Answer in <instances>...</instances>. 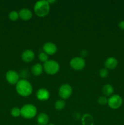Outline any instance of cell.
<instances>
[{
    "label": "cell",
    "instance_id": "cell-7",
    "mask_svg": "<svg viewBox=\"0 0 124 125\" xmlns=\"http://www.w3.org/2000/svg\"><path fill=\"white\" fill-rule=\"evenodd\" d=\"M72 93V87L68 84H64L61 85L60 87L59 88V90H58L60 96L63 100L69 98L71 96Z\"/></svg>",
    "mask_w": 124,
    "mask_h": 125
},
{
    "label": "cell",
    "instance_id": "cell-6",
    "mask_svg": "<svg viewBox=\"0 0 124 125\" xmlns=\"http://www.w3.org/2000/svg\"><path fill=\"white\" fill-rule=\"evenodd\" d=\"M71 67L74 70L79 71L83 69L85 67V61L81 57H74L69 62Z\"/></svg>",
    "mask_w": 124,
    "mask_h": 125
},
{
    "label": "cell",
    "instance_id": "cell-8",
    "mask_svg": "<svg viewBox=\"0 0 124 125\" xmlns=\"http://www.w3.org/2000/svg\"><path fill=\"white\" fill-rule=\"evenodd\" d=\"M6 80L9 84L15 85L18 83L19 79V76L17 72L14 70H10L6 74Z\"/></svg>",
    "mask_w": 124,
    "mask_h": 125
},
{
    "label": "cell",
    "instance_id": "cell-20",
    "mask_svg": "<svg viewBox=\"0 0 124 125\" xmlns=\"http://www.w3.org/2000/svg\"><path fill=\"white\" fill-rule=\"evenodd\" d=\"M11 115L13 117H18L21 115V109H19L18 107H13L11 110Z\"/></svg>",
    "mask_w": 124,
    "mask_h": 125
},
{
    "label": "cell",
    "instance_id": "cell-2",
    "mask_svg": "<svg viewBox=\"0 0 124 125\" xmlns=\"http://www.w3.org/2000/svg\"><path fill=\"white\" fill-rule=\"evenodd\" d=\"M50 11V4L46 0L36 1L34 5V12L39 17H44Z\"/></svg>",
    "mask_w": 124,
    "mask_h": 125
},
{
    "label": "cell",
    "instance_id": "cell-17",
    "mask_svg": "<svg viewBox=\"0 0 124 125\" xmlns=\"http://www.w3.org/2000/svg\"><path fill=\"white\" fill-rule=\"evenodd\" d=\"M104 96H111L114 92V88L111 84H106L103 87L102 89Z\"/></svg>",
    "mask_w": 124,
    "mask_h": 125
},
{
    "label": "cell",
    "instance_id": "cell-27",
    "mask_svg": "<svg viewBox=\"0 0 124 125\" xmlns=\"http://www.w3.org/2000/svg\"></svg>",
    "mask_w": 124,
    "mask_h": 125
},
{
    "label": "cell",
    "instance_id": "cell-22",
    "mask_svg": "<svg viewBox=\"0 0 124 125\" xmlns=\"http://www.w3.org/2000/svg\"><path fill=\"white\" fill-rule=\"evenodd\" d=\"M108 100L106 96H101L98 98V103L100 105H106L108 104Z\"/></svg>",
    "mask_w": 124,
    "mask_h": 125
},
{
    "label": "cell",
    "instance_id": "cell-13",
    "mask_svg": "<svg viewBox=\"0 0 124 125\" xmlns=\"http://www.w3.org/2000/svg\"><path fill=\"white\" fill-rule=\"evenodd\" d=\"M118 65V61L115 57H109L106 59L105 62V66L106 69L114 70Z\"/></svg>",
    "mask_w": 124,
    "mask_h": 125
},
{
    "label": "cell",
    "instance_id": "cell-19",
    "mask_svg": "<svg viewBox=\"0 0 124 125\" xmlns=\"http://www.w3.org/2000/svg\"><path fill=\"white\" fill-rule=\"evenodd\" d=\"M9 19L11 21H17V20L18 19V18L19 17V13L15 10H12L9 13Z\"/></svg>",
    "mask_w": 124,
    "mask_h": 125
},
{
    "label": "cell",
    "instance_id": "cell-16",
    "mask_svg": "<svg viewBox=\"0 0 124 125\" xmlns=\"http://www.w3.org/2000/svg\"><path fill=\"white\" fill-rule=\"evenodd\" d=\"M43 71V66L40 63H35L31 68V72L34 75L38 76L42 74Z\"/></svg>",
    "mask_w": 124,
    "mask_h": 125
},
{
    "label": "cell",
    "instance_id": "cell-26",
    "mask_svg": "<svg viewBox=\"0 0 124 125\" xmlns=\"http://www.w3.org/2000/svg\"><path fill=\"white\" fill-rule=\"evenodd\" d=\"M54 125V124H49V125Z\"/></svg>",
    "mask_w": 124,
    "mask_h": 125
},
{
    "label": "cell",
    "instance_id": "cell-10",
    "mask_svg": "<svg viewBox=\"0 0 124 125\" xmlns=\"http://www.w3.org/2000/svg\"><path fill=\"white\" fill-rule=\"evenodd\" d=\"M36 96L40 101H46L50 97V93L45 88H40L36 93Z\"/></svg>",
    "mask_w": 124,
    "mask_h": 125
},
{
    "label": "cell",
    "instance_id": "cell-3",
    "mask_svg": "<svg viewBox=\"0 0 124 125\" xmlns=\"http://www.w3.org/2000/svg\"><path fill=\"white\" fill-rule=\"evenodd\" d=\"M37 109L32 104H27L21 108V115L26 119H32L36 115Z\"/></svg>",
    "mask_w": 124,
    "mask_h": 125
},
{
    "label": "cell",
    "instance_id": "cell-21",
    "mask_svg": "<svg viewBox=\"0 0 124 125\" xmlns=\"http://www.w3.org/2000/svg\"><path fill=\"white\" fill-rule=\"evenodd\" d=\"M39 59L41 62L45 63L48 61V55L45 53L44 52H41L39 54Z\"/></svg>",
    "mask_w": 124,
    "mask_h": 125
},
{
    "label": "cell",
    "instance_id": "cell-23",
    "mask_svg": "<svg viewBox=\"0 0 124 125\" xmlns=\"http://www.w3.org/2000/svg\"><path fill=\"white\" fill-rule=\"evenodd\" d=\"M108 71L106 68H103V69H101L99 72V75L101 78H106L108 76Z\"/></svg>",
    "mask_w": 124,
    "mask_h": 125
},
{
    "label": "cell",
    "instance_id": "cell-1",
    "mask_svg": "<svg viewBox=\"0 0 124 125\" xmlns=\"http://www.w3.org/2000/svg\"><path fill=\"white\" fill-rule=\"evenodd\" d=\"M16 90L21 96H28L32 94L33 87L31 83L26 79H21L16 84Z\"/></svg>",
    "mask_w": 124,
    "mask_h": 125
},
{
    "label": "cell",
    "instance_id": "cell-18",
    "mask_svg": "<svg viewBox=\"0 0 124 125\" xmlns=\"http://www.w3.org/2000/svg\"><path fill=\"white\" fill-rule=\"evenodd\" d=\"M66 106V102L64 100H58L55 103V108L58 111L63 109Z\"/></svg>",
    "mask_w": 124,
    "mask_h": 125
},
{
    "label": "cell",
    "instance_id": "cell-5",
    "mask_svg": "<svg viewBox=\"0 0 124 125\" xmlns=\"http://www.w3.org/2000/svg\"><path fill=\"white\" fill-rule=\"evenodd\" d=\"M122 98L119 95H111L108 100V106L113 109H119L122 106Z\"/></svg>",
    "mask_w": 124,
    "mask_h": 125
},
{
    "label": "cell",
    "instance_id": "cell-11",
    "mask_svg": "<svg viewBox=\"0 0 124 125\" xmlns=\"http://www.w3.org/2000/svg\"><path fill=\"white\" fill-rule=\"evenodd\" d=\"M21 58L25 62H30L35 58V53L31 50H26L23 52Z\"/></svg>",
    "mask_w": 124,
    "mask_h": 125
},
{
    "label": "cell",
    "instance_id": "cell-15",
    "mask_svg": "<svg viewBox=\"0 0 124 125\" xmlns=\"http://www.w3.org/2000/svg\"><path fill=\"white\" fill-rule=\"evenodd\" d=\"M38 124L40 125H47L49 122V117L46 114L40 113L38 115L37 118Z\"/></svg>",
    "mask_w": 124,
    "mask_h": 125
},
{
    "label": "cell",
    "instance_id": "cell-24",
    "mask_svg": "<svg viewBox=\"0 0 124 125\" xmlns=\"http://www.w3.org/2000/svg\"><path fill=\"white\" fill-rule=\"evenodd\" d=\"M118 26H119V28H120V29L124 31V21H121L119 23Z\"/></svg>",
    "mask_w": 124,
    "mask_h": 125
},
{
    "label": "cell",
    "instance_id": "cell-9",
    "mask_svg": "<svg viewBox=\"0 0 124 125\" xmlns=\"http://www.w3.org/2000/svg\"><path fill=\"white\" fill-rule=\"evenodd\" d=\"M44 52L47 55H53L57 51V47L55 43L52 42H46L43 46Z\"/></svg>",
    "mask_w": 124,
    "mask_h": 125
},
{
    "label": "cell",
    "instance_id": "cell-25",
    "mask_svg": "<svg viewBox=\"0 0 124 125\" xmlns=\"http://www.w3.org/2000/svg\"><path fill=\"white\" fill-rule=\"evenodd\" d=\"M47 2H48L50 4V3H53V2H55V0H53V1H47Z\"/></svg>",
    "mask_w": 124,
    "mask_h": 125
},
{
    "label": "cell",
    "instance_id": "cell-14",
    "mask_svg": "<svg viewBox=\"0 0 124 125\" xmlns=\"http://www.w3.org/2000/svg\"><path fill=\"white\" fill-rule=\"evenodd\" d=\"M81 122L82 125H94V120L91 115L86 114L83 115L81 118Z\"/></svg>",
    "mask_w": 124,
    "mask_h": 125
},
{
    "label": "cell",
    "instance_id": "cell-12",
    "mask_svg": "<svg viewBox=\"0 0 124 125\" xmlns=\"http://www.w3.org/2000/svg\"><path fill=\"white\" fill-rule=\"evenodd\" d=\"M19 17L23 20H29L32 17V12L30 9L27 8L21 9L19 12Z\"/></svg>",
    "mask_w": 124,
    "mask_h": 125
},
{
    "label": "cell",
    "instance_id": "cell-4",
    "mask_svg": "<svg viewBox=\"0 0 124 125\" xmlns=\"http://www.w3.org/2000/svg\"><path fill=\"white\" fill-rule=\"evenodd\" d=\"M43 70L49 75H54L58 72L60 70V65L57 61L53 60H48L44 63Z\"/></svg>",
    "mask_w": 124,
    "mask_h": 125
}]
</instances>
